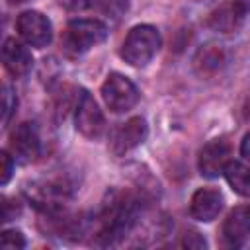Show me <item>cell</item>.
<instances>
[{"label":"cell","instance_id":"30bf717a","mask_svg":"<svg viewBox=\"0 0 250 250\" xmlns=\"http://www.w3.org/2000/svg\"><path fill=\"white\" fill-rule=\"evenodd\" d=\"M250 234V205H238L234 207L225 223H223V236L229 246H242L244 240Z\"/></svg>","mask_w":250,"mask_h":250},{"label":"cell","instance_id":"8fae6325","mask_svg":"<svg viewBox=\"0 0 250 250\" xmlns=\"http://www.w3.org/2000/svg\"><path fill=\"white\" fill-rule=\"evenodd\" d=\"M2 62H4V68L14 78H21V76H25L33 68V57L27 51V47H23L20 41H16L12 37L4 41Z\"/></svg>","mask_w":250,"mask_h":250},{"label":"cell","instance_id":"e0dca14e","mask_svg":"<svg viewBox=\"0 0 250 250\" xmlns=\"http://www.w3.org/2000/svg\"><path fill=\"white\" fill-rule=\"evenodd\" d=\"M0 162H2V170H0V184H2V186H6V184L10 182V178H12V172H14V164H16V160H14V156H10V152H8V150H2V152H0Z\"/></svg>","mask_w":250,"mask_h":250},{"label":"cell","instance_id":"7402d4cb","mask_svg":"<svg viewBox=\"0 0 250 250\" xmlns=\"http://www.w3.org/2000/svg\"><path fill=\"white\" fill-rule=\"evenodd\" d=\"M76 2H80V4H92V2H96V0H76Z\"/></svg>","mask_w":250,"mask_h":250},{"label":"cell","instance_id":"ac0fdd59","mask_svg":"<svg viewBox=\"0 0 250 250\" xmlns=\"http://www.w3.org/2000/svg\"><path fill=\"white\" fill-rule=\"evenodd\" d=\"M182 244H184L186 248H205V246H207L205 238H203L199 232H195V230H189V232H186V234H184V240H182Z\"/></svg>","mask_w":250,"mask_h":250},{"label":"cell","instance_id":"ffe728a7","mask_svg":"<svg viewBox=\"0 0 250 250\" xmlns=\"http://www.w3.org/2000/svg\"><path fill=\"white\" fill-rule=\"evenodd\" d=\"M240 152H242V156H244L246 160H250V133L244 137V141H242V145H240Z\"/></svg>","mask_w":250,"mask_h":250},{"label":"cell","instance_id":"3957f363","mask_svg":"<svg viewBox=\"0 0 250 250\" xmlns=\"http://www.w3.org/2000/svg\"><path fill=\"white\" fill-rule=\"evenodd\" d=\"M102 98L113 113H123L139 102V90L127 76L111 72L102 84Z\"/></svg>","mask_w":250,"mask_h":250},{"label":"cell","instance_id":"44dd1931","mask_svg":"<svg viewBox=\"0 0 250 250\" xmlns=\"http://www.w3.org/2000/svg\"><path fill=\"white\" fill-rule=\"evenodd\" d=\"M234 6H236L242 14L250 12V0H234Z\"/></svg>","mask_w":250,"mask_h":250},{"label":"cell","instance_id":"6da1fadb","mask_svg":"<svg viewBox=\"0 0 250 250\" xmlns=\"http://www.w3.org/2000/svg\"><path fill=\"white\" fill-rule=\"evenodd\" d=\"M158 49H160L158 29L154 25L141 23V25H135L127 33L119 55L131 66H145L152 61V57L156 55Z\"/></svg>","mask_w":250,"mask_h":250},{"label":"cell","instance_id":"d6986e66","mask_svg":"<svg viewBox=\"0 0 250 250\" xmlns=\"http://www.w3.org/2000/svg\"><path fill=\"white\" fill-rule=\"evenodd\" d=\"M12 199H8V197H2V221L6 223V221H10V219H14L16 217V213H18V207H12Z\"/></svg>","mask_w":250,"mask_h":250},{"label":"cell","instance_id":"5b68a950","mask_svg":"<svg viewBox=\"0 0 250 250\" xmlns=\"http://www.w3.org/2000/svg\"><path fill=\"white\" fill-rule=\"evenodd\" d=\"M16 27H18V33L23 37V41L37 49L47 47L53 39V25L49 18L35 10L21 12L16 21Z\"/></svg>","mask_w":250,"mask_h":250},{"label":"cell","instance_id":"9c48e42d","mask_svg":"<svg viewBox=\"0 0 250 250\" xmlns=\"http://www.w3.org/2000/svg\"><path fill=\"white\" fill-rule=\"evenodd\" d=\"M223 193L213 188H199L189 201V215L201 223H209L217 219V215L223 209Z\"/></svg>","mask_w":250,"mask_h":250},{"label":"cell","instance_id":"7c38bea8","mask_svg":"<svg viewBox=\"0 0 250 250\" xmlns=\"http://www.w3.org/2000/svg\"><path fill=\"white\" fill-rule=\"evenodd\" d=\"M223 174L232 191H236L242 197H250V166L238 160H230Z\"/></svg>","mask_w":250,"mask_h":250},{"label":"cell","instance_id":"2e32d148","mask_svg":"<svg viewBox=\"0 0 250 250\" xmlns=\"http://www.w3.org/2000/svg\"><path fill=\"white\" fill-rule=\"evenodd\" d=\"M0 246L4 250H20L25 246V238L20 230H14V229H8L2 232L0 236Z\"/></svg>","mask_w":250,"mask_h":250},{"label":"cell","instance_id":"277c9868","mask_svg":"<svg viewBox=\"0 0 250 250\" xmlns=\"http://www.w3.org/2000/svg\"><path fill=\"white\" fill-rule=\"evenodd\" d=\"M74 123L76 129L86 137V139H100L105 131V119L102 109L98 107L96 100L92 98L90 92L82 90L78 104H76V111H74Z\"/></svg>","mask_w":250,"mask_h":250},{"label":"cell","instance_id":"52a82bcc","mask_svg":"<svg viewBox=\"0 0 250 250\" xmlns=\"http://www.w3.org/2000/svg\"><path fill=\"white\" fill-rule=\"evenodd\" d=\"M230 143L225 139H213L199 150V172L205 178H217L225 172L227 164L230 162Z\"/></svg>","mask_w":250,"mask_h":250},{"label":"cell","instance_id":"603a6c76","mask_svg":"<svg viewBox=\"0 0 250 250\" xmlns=\"http://www.w3.org/2000/svg\"><path fill=\"white\" fill-rule=\"evenodd\" d=\"M10 2H23V0H10Z\"/></svg>","mask_w":250,"mask_h":250},{"label":"cell","instance_id":"7a4b0ae2","mask_svg":"<svg viewBox=\"0 0 250 250\" xmlns=\"http://www.w3.org/2000/svg\"><path fill=\"white\" fill-rule=\"evenodd\" d=\"M107 25L100 20H72L64 31V51L72 57L84 55L107 39Z\"/></svg>","mask_w":250,"mask_h":250},{"label":"cell","instance_id":"4fadbf2b","mask_svg":"<svg viewBox=\"0 0 250 250\" xmlns=\"http://www.w3.org/2000/svg\"><path fill=\"white\" fill-rule=\"evenodd\" d=\"M242 12L234 6V2H232V6H223V8H219L217 12H213L211 14V18H209V23L215 27V29H219V31H234L238 25H240V20H242Z\"/></svg>","mask_w":250,"mask_h":250},{"label":"cell","instance_id":"5bb4252c","mask_svg":"<svg viewBox=\"0 0 250 250\" xmlns=\"http://www.w3.org/2000/svg\"><path fill=\"white\" fill-rule=\"evenodd\" d=\"M197 66H203V70H215L221 66L223 62V49L221 45H205L203 49H199L197 57H195Z\"/></svg>","mask_w":250,"mask_h":250},{"label":"cell","instance_id":"8992f818","mask_svg":"<svg viewBox=\"0 0 250 250\" xmlns=\"http://www.w3.org/2000/svg\"><path fill=\"white\" fill-rule=\"evenodd\" d=\"M146 135H148L146 121L143 117H131V119H127L125 123H121L111 133L109 148H111V152L115 156H123L129 150L137 148L141 143H145Z\"/></svg>","mask_w":250,"mask_h":250},{"label":"cell","instance_id":"ba28073f","mask_svg":"<svg viewBox=\"0 0 250 250\" xmlns=\"http://www.w3.org/2000/svg\"><path fill=\"white\" fill-rule=\"evenodd\" d=\"M10 146H12V152L18 162L27 164V162L35 160L41 152V139H39L37 125L29 123V121L18 125V129H14V133H12Z\"/></svg>","mask_w":250,"mask_h":250},{"label":"cell","instance_id":"9a60e30c","mask_svg":"<svg viewBox=\"0 0 250 250\" xmlns=\"http://www.w3.org/2000/svg\"><path fill=\"white\" fill-rule=\"evenodd\" d=\"M16 105H18V98H16L12 86L4 84L2 86V121H4V125L10 121L12 113L16 111Z\"/></svg>","mask_w":250,"mask_h":250}]
</instances>
